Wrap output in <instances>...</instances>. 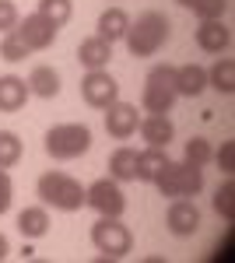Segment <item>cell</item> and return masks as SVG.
<instances>
[{
	"label": "cell",
	"instance_id": "cell-19",
	"mask_svg": "<svg viewBox=\"0 0 235 263\" xmlns=\"http://www.w3.org/2000/svg\"><path fill=\"white\" fill-rule=\"evenodd\" d=\"M18 232L21 239H42L46 232H49V211L46 207H25L18 214Z\"/></svg>",
	"mask_w": 235,
	"mask_h": 263
},
{
	"label": "cell",
	"instance_id": "cell-2",
	"mask_svg": "<svg viewBox=\"0 0 235 263\" xmlns=\"http://www.w3.org/2000/svg\"><path fill=\"white\" fill-rule=\"evenodd\" d=\"M35 190H39L42 207H53V211H63V214H74V211L84 207V186L67 172H42Z\"/></svg>",
	"mask_w": 235,
	"mask_h": 263
},
{
	"label": "cell",
	"instance_id": "cell-4",
	"mask_svg": "<svg viewBox=\"0 0 235 263\" xmlns=\"http://www.w3.org/2000/svg\"><path fill=\"white\" fill-rule=\"evenodd\" d=\"M46 155L49 158H57V162H74L81 155H88V147H92V130L84 126V123H60L53 126L49 134H46Z\"/></svg>",
	"mask_w": 235,
	"mask_h": 263
},
{
	"label": "cell",
	"instance_id": "cell-11",
	"mask_svg": "<svg viewBox=\"0 0 235 263\" xmlns=\"http://www.w3.org/2000/svg\"><path fill=\"white\" fill-rule=\"evenodd\" d=\"M102 112H105V134H109L113 141H130V137L137 134V126H140L137 105H130V102H113V105L102 109Z\"/></svg>",
	"mask_w": 235,
	"mask_h": 263
},
{
	"label": "cell",
	"instance_id": "cell-10",
	"mask_svg": "<svg viewBox=\"0 0 235 263\" xmlns=\"http://www.w3.org/2000/svg\"><path fill=\"white\" fill-rule=\"evenodd\" d=\"M165 228L176 235V239H190L200 232V211L190 197H176L165 211Z\"/></svg>",
	"mask_w": 235,
	"mask_h": 263
},
{
	"label": "cell",
	"instance_id": "cell-13",
	"mask_svg": "<svg viewBox=\"0 0 235 263\" xmlns=\"http://www.w3.org/2000/svg\"><path fill=\"white\" fill-rule=\"evenodd\" d=\"M196 46L204 49V53H228V46H232V28L225 25V21H200V28H196Z\"/></svg>",
	"mask_w": 235,
	"mask_h": 263
},
{
	"label": "cell",
	"instance_id": "cell-9",
	"mask_svg": "<svg viewBox=\"0 0 235 263\" xmlns=\"http://www.w3.org/2000/svg\"><path fill=\"white\" fill-rule=\"evenodd\" d=\"M14 32H18V39L28 46V53H42V49H49V46L57 42L60 28L53 25V21H46L39 11H35V14H25V21H18V28H14Z\"/></svg>",
	"mask_w": 235,
	"mask_h": 263
},
{
	"label": "cell",
	"instance_id": "cell-14",
	"mask_svg": "<svg viewBox=\"0 0 235 263\" xmlns=\"http://www.w3.org/2000/svg\"><path fill=\"white\" fill-rule=\"evenodd\" d=\"M78 60H81V67H88V70H105V67H109V60H113V42L98 39V35L81 39Z\"/></svg>",
	"mask_w": 235,
	"mask_h": 263
},
{
	"label": "cell",
	"instance_id": "cell-12",
	"mask_svg": "<svg viewBox=\"0 0 235 263\" xmlns=\"http://www.w3.org/2000/svg\"><path fill=\"white\" fill-rule=\"evenodd\" d=\"M137 130H140V137H144L148 147H169L172 137H176V126L169 120V112H148Z\"/></svg>",
	"mask_w": 235,
	"mask_h": 263
},
{
	"label": "cell",
	"instance_id": "cell-30",
	"mask_svg": "<svg viewBox=\"0 0 235 263\" xmlns=\"http://www.w3.org/2000/svg\"><path fill=\"white\" fill-rule=\"evenodd\" d=\"M11 200H14V182L7 176V168H0V214L11 211Z\"/></svg>",
	"mask_w": 235,
	"mask_h": 263
},
{
	"label": "cell",
	"instance_id": "cell-1",
	"mask_svg": "<svg viewBox=\"0 0 235 263\" xmlns=\"http://www.w3.org/2000/svg\"><path fill=\"white\" fill-rule=\"evenodd\" d=\"M172 39V25L165 14H158V11H144L137 14V21H130V28H126V49H130V57H155L165 49V42Z\"/></svg>",
	"mask_w": 235,
	"mask_h": 263
},
{
	"label": "cell",
	"instance_id": "cell-26",
	"mask_svg": "<svg viewBox=\"0 0 235 263\" xmlns=\"http://www.w3.org/2000/svg\"><path fill=\"white\" fill-rule=\"evenodd\" d=\"M211 155H214V147H211V141H207V137H190V141H186V147H183V162L200 165V168L211 162Z\"/></svg>",
	"mask_w": 235,
	"mask_h": 263
},
{
	"label": "cell",
	"instance_id": "cell-5",
	"mask_svg": "<svg viewBox=\"0 0 235 263\" xmlns=\"http://www.w3.org/2000/svg\"><path fill=\"white\" fill-rule=\"evenodd\" d=\"M176 67L172 63H158L144 78V91H140V105L144 112H172L176 105Z\"/></svg>",
	"mask_w": 235,
	"mask_h": 263
},
{
	"label": "cell",
	"instance_id": "cell-17",
	"mask_svg": "<svg viewBox=\"0 0 235 263\" xmlns=\"http://www.w3.org/2000/svg\"><path fill=\"white\" fill-rule=\"evenodd\" d=\"M98 32V39H105V42H119L123 35H126V28H130V14L123 11V7H109V11H102V18H98L95 25Z\"/></svg>",
	"mask_w": 235,
	"mask_h": 263
},
{
	"label": "cell",
	"instance_id": "cell-31",
	"mask_svg": "<svg viewBox=\"0 0 235 263\" xmlns=\"http://www.w3.org/2000/svg\"><path fill=\"white\" fill-rule=\"evenodd\" d=\"M18 7L11 4V0H0V32H11V28H18Z\"/></svg>",
	"mask_w": 235,
	"mask_h": 263
},
{
	"label": "cell",
	"instance_id": "cell-21",
	"mask_svg": "<svg viewBox=\"0 0 235 263\" xmlns=\"http://www.w3.org/2000/svg\"><path fill=\"white\" fill-rule=\"evenodd\" d=\"M207 88H214L221 95H232L235 91V60L232 57H218L214 67L207 70Z\"/></svg>",
	"mask_w": 235,
	"mask_h": 263
},
{
	"label": "cell",
	"instance_id": "cell-27",
	"mask_svg": "<svg viewBox=\"0 0 235 263\" xmlns=\"http://www.w3.org/2000/svg\"><path fill=\"white\" fill-rule=\"evenodd\" d=\"M28 57V46L18 39V32L11 28V32H4V39H0V60H7V63H21Z\"/></svg>",
	"mask_w": 235,
	"mask_h": 263
},
{
	"label": "cell",
	"instance_id": "cell-28",
	"mask_svg": "<svg viewBox=\"0 0 235 263\" xmlns=\"http://www.w3.org/2000/svg\"><path fill=\"white\" fill-rule=\"evenodd\" d=\"M190 11H193L200 21H218V18H225L228 0H193V4H190Z\"/></svg>",
	"mask_w": 235,
	"mask_h": 263
},
{
	"label": "cell",
	"instance_id": "cell-24",
	"mask_svg": "<svg viewBox=\"0 0 235 263\" xmlns=\"http://www.w3.org/2000/svg\"><path fill=\"white\" fill-rule=\"evenodd\" d=\"M21 155H25L21 137L11 134V130H0V168H14L21 162Z\"/></svg>",
	"mask_w": 235,
	"mask_h": 263
},
{
	"label": "cell",
	"instance_id": "cell-3",
	"mask_svg": "<svg viewBox=\"0 0 235 263\" xmlns=\"http://www.w3.org/2000/svg\"><path fill=\"white\" fill-rule=\"evenodd\" d=\"M151 186H158V193L169 197V200H176V197H196V193L204 190V168L169 158V162L161 165V172L155 176Z\"/></svg>",
	"mask_w": 235,
	"mask_h": 263
},
{
	"label": "cell",
	"instance_id": "cell-7",
	"mask_svg": "<svg viewBox=\"0 0 235 263\" xmlns=\"http://www.w3.org/2000/svg\"><path fill=\"white\" fill-rule=\"evenodd\" d=\"M84 207H92L98 218H123L126 193L116 179H95L92 186H84Z\"/></svg>",
	"mask_w": 235,
	"mask_h": 263
},
{
	"label": "cell",
	"instance_id": "cell-32",
	"mask_svg": "<svg viewBox=\"0 0 235 263\" xmlns=\"http://www.w3.org/2000/svg\"><path fill=\"white\" fill-rule=\"evenodd\" d=\"M7 253H11V242H7V235L0 232V260H7Z\"/></svg>",
	"mask_w": 235,
	"mask_h": 263
},
{
	"label": "cell",
	"instance_id": "cell-8",
	"mask_svg": "<svg viewBox=\"0 0 235 263\" xmlns=\"http://www.w3.org/2000/svg\"><path fill=\"white\" fill-rule=\"evenodd\" d=\"M81 99L92 109H109L113 102H119V81L109 70H88L81 78Z\"/></svg>",
	"mask_w": 235,
	"mask_h": 263
},
{
	"label": "cell",
	"instance_id": "cell-29",
	"mask_svg": "<svg viewBox=\"0 0 235 263\" xmlns=\"http://www.w3.org/2000/svg\"><path fill=\"white\" fill-rule=\"evenodd\" d=\"M211 162H218V168H221L225 176H232V172H235V141L221 144L214 155H211Z\"/></svg>",
	"mask_w": 235,
	"mask_h": 263
},
{
	"label": "cell",
	"instance_id": "cell-16",
	"mask_svg": "<svg viewBox=\"0 0 235 263\" xmlns=\"http://www.w3.org/2000/svg\"><path fill=\"white\" fill-rule=\"evenodd\" d=\"M204 91H207V70L200 63H183V67H176V95L196 99Z\"/></svg>",
	"mask_w": 235,
	"mask_h": 263
},
{
	"label": "cell",
	"instance_id": "cell-23",
	"mask_svg": "<svg viewBox=\"0 0 235 263\" xmlns=\"http://www.w3.org/2000/svg\"><path fill=\"white\" fill-rule=\"evenodd\" d=\"M39 14L46 21H53L57 28H63L74 18V0H39Z\"/></svg>",
	"mask_w": 235,
	"mask_h": 263
},
{
	"label": "cell",
	"instance_id": "cell-6",
	"mask_svg": "<svg viewBox=\"0 0 235 263\" xmlns=\"http://www.w3.org/2000/svg\"><path fill=\"white\" fill-rule=\"evenodd\" d=\"M92 246L102 253V260H123L134 249V235L119 218H98L92 224Z\"/></svg>",
	"mask_w": 235,
	"mask_h": 263
},
{
	"label": "cell",
	"instance_id": "cell-18",
	"mask_svg": "<svg viewBox=\"0 0 235 263\" xmlns=\"http://www.w3.org/2000/svg\"><path fill=\"white\" fill-rule=\"evenodd\" d=\"M28 91L32 95H39V99H57L60 95V74L49 67V63H39V67H32V74H28Z\"/></svg>",
	"mask_w": 235,
	"mask_h": 263
},
{
	"label": "cell",
	"instance_id": "cell-15",
	"mask_svg": "<svg viewBox=\"0 0 235 263\" xmlns=\"http://www.w3.org/2000/svg\"><path fill=\"white\" fill-rule=\"evenodd\" d=\"M28 84L18 74H4L0 78V112H21L25 102H28Z\"/></svg>",
	"mask_w": 235,
	"mask_h": 263
},
{
	"label": "cell",
	"instance_id": "cell-25",
	"mask_svg": "<svg viewBox=\"0 0 235 263\" xmlns=\"http://www.w3.org/2000/svg\"><path fill=\"white\" fill-rule=\"evenodd\" d=\"M211 207H214V211H218V214H221L228 224L235 221V182H232V179H225L221 186H218V193L211 197Z\"/></svg>",
	"mask_w": 235,
	"mask_h": 263
},
{
	"label": "cell",
	"instance_id": "cell-20",
	"mask_svg": "<svg viewBox=\"0 0 235 263\" xmlns=\"http://www.w3.org/2000/svg\"><path fill=\"white\" fill-rule=\"evenodd\" d=\"M134 176H137V151L134 147H116L109 155V179L134 182Z\"/></svg>",
	"mask_w": 235,
	"mask_h": 263
},
{
	"label": "cell",
	"instance_id": "cell-22",
	"mask_svg": "<svg viewBox=\"0 0 235 263\" xmlns=\"http://www.w3.org/2000/svg\"><path fill=\"white\" fill-rule=\"evenodd\" d=\"M169 162V155H165V147H144L137 151V182H155V176L161 172V165Z\"/></svg>",
	"mask_w": 235,
	"mask_h": 263
},
{
	"label": "cell",
	"instance_id": "cell-33",
	"mask_svg": "<svg viewBox=\"0 0 235 263\" xmlns=\"http://www.w3.org/2000/svg\"><path fill=\"white\" fill-rule=\"evenodd\" d=\"M176 4H179V7H190V4H193V0H176Z\"/></svg>",
	"mask_w": 235,
	"mask_h": 263
}]
</instances>
